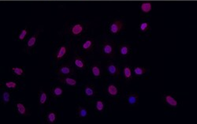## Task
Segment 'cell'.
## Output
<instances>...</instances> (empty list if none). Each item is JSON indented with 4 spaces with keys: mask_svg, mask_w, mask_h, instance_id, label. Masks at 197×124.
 <instances>
[{
    "mask_svg": "<svg viewBox=\"0 0 197 124\" xmlns=\"http://www.w3.org/2000/svg\"><path fill=\"white\" fill-rule=\"evenodd\" d=\"M107 92L111 96H116L118 94V89L114 84H109L107 88Z\"/></svg>",
    "mask_w": 197,
    "mask_h": 124,
    "instance_id": "obj_6",
    "label": "cell"
},
{
    "mask_svg": "<svg viewBox=\"0 0 197 124\" xmlns=\"http://www.w3.org/2000/svg\"><path fill=\"white\" fill-rule=\"evenodd\" d=\"M123 29V22L122 20H115L110 25L109 27V31L111 34L116 35L118 34Z\"/></svg>",
    "mask_w": 197,
    "mask_h": 124,
    "instance_id": "obj_1",
    "label": "cell"
},
{
    "mask_svg": "<svg viewBox=\"0 0 197 124\" xmlns=\"http://www.w3.org/2000/svg\"><path fill=\"white\" fill-rule=\"evenodd\" d=\"M74 65L77 68L80 70H84L85 68V63L81 57H77L74 59Z\"/></svg>",
    "mask_w": 197,
    "mask_h": 124,
    "instance_id": "obj_15",
    "label": "cell"
},
{
    "mask_svg": "<svg viewBox=\"0 0 197 124\" xmlns=\"http://www.w3.org/2000/svg\"><path fill=\"white\" fill-rule=\"evenodd\" d=\"M104 108H105L104 101H102V100H98V101H96V109L97 110L98 112H103V111L104 110Z\"/></svg>",
    "mask_w": 197,
    "mask_h": 124,
    "instance_id": "obj_22",
    "label": "cell"
},
{
    "mask_svg": "<svg viewBox=\"0 0 197 124\" xmlns=\"http://www.w3.org/2000/svg\"><path fill=\"white\" fill-rule=\"evenodd\" d=\"M149 27H150L149 23L147 22V21H144V22H142V23H140L139 29L141 32H146V31H148V29H149Z\"/></svg>",
    "mask_w": 197,
    "mask_h": 124,
    "instance_id": "obj_29",
    "label": "cell"
},
{
    "mask_svg": "<svg viewBox=\"0 0 197 124\" xmlns=\"http://www.w3.org/2000/svg\"><path fill=\"white\" fill-rule=\"evenodd\" d=\"M47 122L48 123H55L56 122V119H57V116H56V113L54 112H50L47 113Z\"/></svg>",
    "mask_w": 197,
    "mask_h": 124,
    "instance_id": "obj_16",
    "label": "cell"
},
{
    "mask_svg": "<svg viewBox=\"0 0 197 124\" xmlns=\"http://www.w3.org/2000/svg\"><path fill=\"white\" fill-rule=\"evenodd\" d=\"M103 52L106 55H111L114 52L113 45L110 43H105L103 46Z\"/></svg>",
    "mask_w": 197,
    "mask_h": 124,
    "instance_id": "obj_7",
    "label": "cell"
},
{
    "mask_svg": "<svg viewBox=\"0 0 197 124\" xmlns=\"http://www.w3.org/2000/svg\"><path fill=\"white\" fill-rule=\"evenodd\" d=\"M84 93L87 97H92V96H94L96 92H95V90L92 87L90 86V85H87L84 89Z\"/></svg>",
    "mask_w": 197,
    "mask_h": 124,
    "instance_id": "obj_18",
    "label": "cell"
},
{
    "mask_svg": "<svg viewBox=\"0 0 197 124\" xmlns=\"http://www.w3.org/2000/svg\"><path fill=\"white\" fill-rule=\"evenodd\" d=\"M47 92H45L44 91H41L40 94V97H39V102H40V104L43 105L47 102Z\"/></svg>",
    "mask_w": 197,
    "mask_h": 124,
    "instance_id": "obj_24",
    "label": "cell"
},
{
    "mask_svg": "<svg viewBox=\"0 0 197 124\" xmlns=\"http://www.w3.org/2000/svg\"><path fill=\"white\" fill-rule=\"evenodd\" d=\"M27 34H28V29H23L20 32L19 35H18V41H24L25 38L26 37Z\"/></svg>",
    "mask_w": 197,
    "mask_h": 124,
    "instance_id": "obj_30",
    "label": "cell"
},
{
    "mask_svg": "<svg viewBox=\"0 0 197 124\" xmlns=\"http://www.w3.org/2000/svg\"><path fill=\"white\" fill-rule=\"evenodd\" d=\"M134 74L136 75V76H141V75H144L147 71V70L142 67V66H136L133 70Z\"/></svg>",
    "mask_w": 197,
    "mask_h": 124,
    "instance_id": "obj_21",
    "label": "cell"
},
{
    "mask_svg": "<svg viewBox=\"0 0 197 124\" xmlns=\"http://www.w3.org/2000/svg\"><path fill=\"white\" fill-rule=\"evenodd\" d=\"M58 72L62 75H69L72 73V68L70 66H67V65L62 66L59 68Z\"/></svg>",
    "mask_w": 197,
    "mask_h": 124,
    "instance_id": "obj_14",
    "label": "cell"
},
{
    "mask_svg": "<svg viewBox=\"0 0 197 124\" xmlns=\"http://www.w3.org/2000/svg\"><path fill=\"white\" fill-rule=\"evenodd\" d=\"M16 107H17V111H18V114L21 116H26L28 113V110L26 107L25 106V104L21 102H18V104H16Z\"/></svg>",
    "mask_w": 197,
    "mask_h": 124,
    "instance_id": "obj_9",
    "label": "cell"
},
{
    "mask_svg": "<svg viewBox=\"0 0 197 124\" xmlns=\"http://www.w3.org/2000/svg\"><path fill=\"white\" fill-rule=\"evenodd\" d=\"M84 29V25L81 23H76L70 29V32L73 36H78L83 32Z\"/></svg>",
    "mask_w": 197,
    "mask_h": 124,
    "instance_id": "obj_2",
    "label": "cell"
},
{
    "mask_svg": "<svg viewBox=\"0 0 197 124\" xmlns=\"http://www.w3.org/2000/svg\"><path fill=\"white\" fill-rule=\"evenodd\" d=\"M67 52V48L65 45H61L58 48V52L56 53V56H55V60L58 62V61L62 60L64 58V56L66 55Z\"/></svg>",
    "mask_w": 197,
    "mask_h": 124,
    "instance_id": "obj_3",
    "label": "cell"
},
{
    "mask_svg": "<svg viewBox=\"0 0 197 124\" xmlns=\"http://www.w3.org/2000/svg\"><path fill=\"white\" fill-rule=\"evenodd\" d=\"M2 101L4 104H8L10 101V94L7 91H4L2 94Z\"/></svg>",
    "mask_w": 197,
    "mask_h": 124,
    "instance_id": "obj_27",
    "label": "cell"
},
{
    "mask_svg": "<svg viewBox=\"0 0 197 124\" xmlns=\"http://www.w3.org/2000/svg\"><path fill=\"white\" fill-rule=\"evenodd\" d=\"M140 10L144 14H148L152 10V4L150 2H144L140 4Z\"/></svg>",
    "mask_w": 197,
    "mask_h": 124,
    "instance_id": "obj_8",
    "label": "cell"
},
{
    "mask_svg": "<svg viewBox=\"0 0 197 124\" xmlns=\"http://www.w3.org/2000/svg\"><path fill=\"white\" fill-rule=\"evenodd\" d=\"M4 85L7 88V89H10V90H14L18 86V84L14 81H6L4 83Z\"/></svg>",
    "mask_w": 197,
    "mask_h": 124,
    "instance_id": "obj_26",
    "label": "cell"
},
{
    "mask_svg": "<svg viewBox=\"0 0 197 124\" xmlns=\"http://www.w3.org/2000/svg\"><path fill=\"white\" fill-rule=\"evenodd\" d=\"M62 81L69 86H76L77 85V81L75 78H71V77H66L62 79Z\"/></svg>",
    "mask_w": 197,
    "mask_h": 124,
    "instance_id": "obj_13",
    "label": "cell"
},
{
    "mask_svg": "<svg viewBox=\"0 0 197 124\" xmlns=\"http://www.w3.org/2000/svg\"><path fill=\"white\" fill-rule=\"evenodd\" d=\"M93 46V41L92 39H88L81 44V48L85 52H89Z\"/></svg>",
    "mask_w": 197,
    "mask_h": 124,
    "instance_id": "obj_11",
    "label": "cell"
},
{
    "mask_svg": "<svg viewBox=\"0 0 197 124\" xmlns=\"http://www.w3.org/2000/svg\"><path fill=\"white\" fill-rule=\"evenodd\" d=\"M138 99H139V96L137 93H130L127 96L128 104L130 105H135L137 103Z\"/></svg>",
    "mask_w": 197,
    "mask_h": 124,
    "instance_id": "obj_10",
    "label": "cell"
},
{
    "mask_svg": "<svg viewBox=\"0 0 197 124\" xmlns=\"http://www.w3.org/2000/svg\"><path fill=\"white\" fill-rule=\"evenodd\" d=\"M78 116L80 117V118H86L88 116V110L85 108V107H79L78 108Z\"/></svg>",
    "mask_w": 197,
    "mask_h": 124,
    "instance_id": "obj_25",
    "label": "cell"
},
{
    "mask_svg": "<svg viewBox=\"0 0 197 124\" xmlns=\"http://www.w3.org/2000/svg\"><path fill=\"white\" fill-rule=\"evenodd\" d=\"M119 52L122 56H126L129 53V47L128 44H123L121 46L120 49H119Z\"/></svg>",
    "mask_w": 197,
    "mask_h": 124,
    "instance_id": "obj_20",
    "label": "cell"
},
{
    "mask_svg": "<svg viewBox=\"0 0 197 124\" xmlns=\"http://www.w3.org/2000/svg\"><path fill=\"white\" fill-rule=\"evenodd\" d=\"M107 72L108 74L112 76V77H115L118 74L119 70L118 66H117L116 64L114 63H110L107 66Z\"/></svg>",
    "mask_w": 197,
    "mask_h": 124,
    "instance_id": "obj_5",
    "label": "cell"
},
{
    "mask_svg": "<svg viewBox=\"0 0 197 124\" xmlns=\"http://www.w3.org/2000/svg\"><path fill=\"white\" fill-rule=\"evenodd\" d=\"M12 71L14 74L18 75V76H21L24 74V69H22L21 67H18V66H14L12 67Z\"/></svg>",
    "mask_w": 197,
    "mask_h": 124,
    "instance_id": "obj_28",
    "label": "cell"
},
{
    "mask_svg": "<svg viewBox=\"0 0 197 124\" xmlns=\"http://www.w3.org/2000/svg\"><path fill=\"white\" fill-rule=\"evenodd\" d=\"M53 95L56 96V97H59L61 96L62 94H63V90L61 86H55L54 89H53Z\"/></svg>",
    "mask_w": 197,
    "mask_h": 124,
    "instance_id": "obj_23",
    "label": "cell"
},
{
    "mask_svg": "<svg viewBox=\"0 0 197 124\" xmlns=\"http://www.w3.org/2000/svg\"><path fill=\"white\" fill-rule=\"evenodd\" d=\"M91 70L94 78H99L101 76V70L98 65H93L91 68Z\"/></svg>",
    "mask_w": 197,
    "mask_h": 124,
    "instance_id": "obj_17",
    "label": "cell"
},
{
    "mask_svg": "<svg viewBox=\"0 0 197 124\" xmlns=\"http://www.w3.org/2000/svg\"><path fill=\"white\" fill-rule=\"evenodd\" d=\"M123 76L125 79H130L133 76V72L132 69L129 66H125L123 69Z\"/></svg>",
    "mask_w": 197,
    "mask_h": 124,
    "instance_id": "obj_19",
    "label": "cell"
},
{
    "mask_svg": "<svg viewBox=\"0 0 197 124\" xmlns=\"http://www.w3.org/2000/svg\"><path fill=\"white\" fill-rule=\"evenodd\" d=\"M164 100H165L166 103L170 105V107H177L178 106V102L172 95H165Z\"/></svg>",
    "mask_w": 197,
    "mask_h": 124,
    "instance_id": "obj_4",
    "label": "cell"
},
{
    "mask_svg": "<svg viewBox=\"0 0 197 124\" xmlns=\"http://www.w3.org/2000/svg\"><path fill=\"white\" fill-rule=\"evenodd\" d=\"M37 37L38 33H36V34L32 35V37L29 38V41H27L26 43L27 48H32L35 46L36 43V41H37Z\"/></svg>",
    "mask_w": 197,
    "mask_h": 124,
    "instance_id": "obj_12",
    "label": "cell"
}]
</instances>
